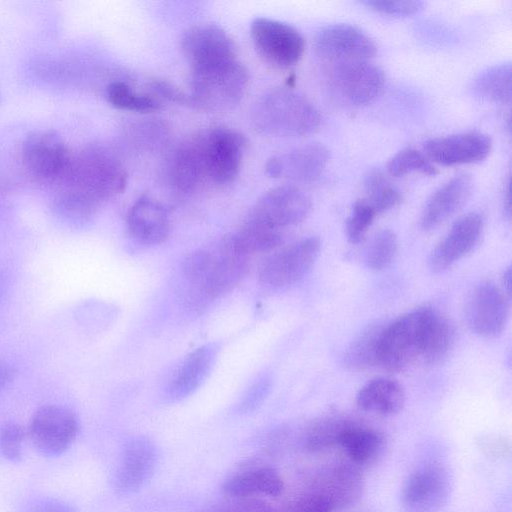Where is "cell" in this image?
Listing matches in <instances>:
<instances>
[{"instance_id":"obj_20","label":"cell","mask_w":512,"mask_h":512,"mask_svg":"<svg viewBox=\"0 0 512 512\" xmlns=\"http://www.w3.org/2000/svg\"><path fill=\"white\" fill-rule=\"evenodd\" d=\"M491 148L490 137L478 131L432 138L424 143L427 158L444 166L480 162Z\"/></svg>"},{"instance_id":"obj_13","label":"cell","mask_w":512,"mask_h":512,"mask_svg":"<svg viewBox=\"0 0 512 512\" xmlns=\"http://www.w3.org/2000/svg\"><path fill=\"white\" fill-rule=\"evenodd\" d=\"M181 47L193 69L237 60V47L230 35L214 24H199L183 35Z\"/></svg>"},{"instance_id":"obj_28","label":"cell","mask_w":512,"mask_h":512,"mask_svg":"<svg viewBox=\"0 0 512 512\" xmlns=\"http://www.w3.org/2000/svg\"><path fill=\"white\" fill-rule=\"evenodd\" d=\"M284 490V483L276 470L259 467L235 474L227 479L223 491L232 498H250L255 495L276 497Z\"/></svg>"},{"instance_id":"obj_22","label":"cell","mask_w":512,"mask_h":512,"mask_svg":"<svg viewBox=\"0 0 512 512\" xmlns=\"http://www.w3.org/2000/svg\"><path fill=\"white\" fill-rule=\"evenodd\" d=\"M156 464L154 445L145 438L129 441L122 453L116 472L115 487L119 493L138 490L150 478Z\"/></svg>"},{"instance_id":"obj_36","label":"cell","mask_w":512,"mask_h":512,"mask_svg":"<svg viewBox=\"0 0 512 512\" xmlns=\"http://www.w3.org/2000/svg\"><path fill=\"white\" fill-rule=\"evenodd\" d=\"M398 251V240L389 229L378 231L370 240L364 254L366 266L373 271H381L391 265Z\"/></svg>"},{"instance_id":"obj_17","label":"cell","mask_w":512,"mask_h":512,"mask_svg":"<svg viewBox=\"0 0 512 512\" xmlns=\"http://www.w3.org/2000/svg\"><path fill=\"white\" fill-rule=\"evenodd\" d=\"M449 492L446 470L437 464H426L407 479L402 490V506L405 512H438L445 505Z\"/></svg>"},{"instance_id":"obj_15","label":"cell","mask_w":512,"mask_h":512,"mask_svg":"<svg viewBox=\"0 0 512 512\" xmlns=\"http://www.w3.org/2000/svg\"><path fill=\"white\" fill-rule=\"evenodd\" d=\"M311 207V199L304 191L284 185L262 195L253 207L250 218L281 230L305 220Z\"/></svg>"},{"instance_id":"obj_33","label":"cell","mask_w":512,"mask_h":512,"mask_svg":"<svg viewBox=\"0 0 512 512\" xmlns=\"http://www.w3.org/2000/svg\"><path fill=\"white\" fill-rule=\"evenodd\" d=\"M364 190L366 193L364 199L377 214L396 207L402 201L400 191L377 169L369 171L365 176Z\"/></svg>"},{"instance_id":"obj_42","label":"cell","mask_w":512,"mask_h":512,"mask_svg":"<svg viewBox=\"0 0 512 512\" xmlns=\"http://www.w3.org/2000/svg\"><path fill=\"white\" fill-rule=\"evenodd\" d=\"M235 500L211 506L203 512H276L266 503L250 498Z\"/></svg>"},{"instance_id":"obj_29","label":"cell","mask_w":512,"mask_h":512,"mask_svg":"<svg viewBox=\"0 0 512 512\" xmlns=\"http://www.w3.org/2000/svg\"><path fill=\"white\" fill-rule=\"evenodd\" d=\"M281 240V230L249 217L228 242L236 253L248 257L276 248Z\"/></svg>"},{"instance_id":"obj_44","label":"cell","mask_w":512,"mask_h":512,"mask_svg":"<svg viewBox=\"0 0 512 512\" xmlns=\"http://www.w3.org/2000/svg\"><path fill=\"white\" fill-rule=\"evenodd\" d=\"M279 512H332V510L319 496L308 491L289 502Z\"/></svg>"},{"instance_id":"obj_19","label":"cell","mask_w":512,"mask_h":512,"mask_svg":"<svg viewBox=\"0 0 512 512\" xmlns=\"http://www.w3.org/2000/svg\"><path fill=\"white\" fill-rule=\"evenodd\" d=\"M328 160L329 151L324 145L309 143L271 157L265 170L272 178L309 183L321 176Z\"/></svg>"},{"instance_id":"obj_25","label":"cell","mask_w":512,"mask_h":512,"mask_svg":"<svg viewBox=\"0 0 512 512\" xmlns=\"http://www.w3.org/2000/svg\"><path fill=\"white\" fill-rule=\"evenodd\" d=\"M218 346L205 344L191 352L183 361L169 385V395L174 399L194 393L208 377L217 357Z\"/></svg>"},{"instance_id":"obj_12","label":"cell","mask_w":512,"mask_h":512,"mask_svg":"<svg viewBox=\"0 0 512 512\" xmlns=\"http://www.w3.org/2000/svg\"><path fill=\"white\" fill-rule=\"evenodd\" d=\"M250 33L259 53L277 66H292L304 53L303 36L297 29L284 22L259 17L251 23Z\"/></svg>"},{"instance_id":"obj_27","label":"cell","mask_w":512,"mask_h":512,"mask_svg":"<svg viewBox=\"0 0 512 512\" xmlns=\"http://www.w3.org/2000/svg\"><path fill=\"white\" fill-rule=\"evenodd\" d=\"M338 445L353 464L366 466L382 456L386 440L381 432L350 421L342 431Z\"/></svg>"},{"instance_id":"obj_23","label":"cell","mask_w":512,"mask_h":512,"mask_svg":"<svg viewBox=\"0 0 512 512\" xmlns=\"http://www.w3.org/2000/svg\"><path fill=\"white\" fill-rule=\"evenodd\" d=\"M127 227L139 243L155 245L164 242L170 232V219L165 207L157 200L140 197L129 209Z\"/></svg>"},{"instance_id":"obj_16","label":"cell","mask_w":512,"mask_h":512,"mask_svg":"<svg viewBox=\"0 0 512 512\" xmlns=\"http://www.w3.org/2000/svg\"><path fill=\"white\" fill-rule=\"evenodd\" d=\"M363 490L364 477L358 466L352 462H337L316 475L309 491L319 496L333 511L357 503Z\"/></svg>"},{"instance_id":"obj_47","label":"cell","mask_w":512,"mask_h":512,"mask_svg":"<svg viewBox=\"0 0 512 512\" xmlns=\"http://www.w3.org/2000/svg\"><path fill=\"white\" fill-rule=\"evenodd\" d=\"M502 283H503V291L505 294L509 297L510 295V283H511V270L510 267H508L502 275Z\"/></svg>"},{"instance_id":"obj_31","label":"cell","mask_w":512,"mask_h":512,"mask_svg":"<svg viewBox=\"0 0 512 512\" xmlns=\"http://www.w3.org/2000/svg\"><path fill=\"white\" fill-rule=\"evenodd\" d=\"M473 90L481 98L506 104L511 100V65L503 63L480 73L473 82Z\"/></svg>"},{"instance_id":"obj_1","label":"cell","mask_w":512,"mask_h":512,"mask_svg":"<svg viewBox=\"0 0 512 512\" xmlns=\"http://www.w3.org/2000/svg\"><path fill=\"white\" fill-rule=\"evenodd\" d=\"M126 185L127 172L119 157L107 146L92 144L73 158L55 205L67 218L84 220L103 201L122 193Z\"/></svg>"},{"instance_id":"obj_9","label":"cell","mask_w":512,"mask_h":512,"mask_svg":"<svg viewBox=\"0 0 512 512\" xmlns=\"http://www.w3.org/2000/svg\"><path fill=\"white\" fill-rule=\"evenodd\" d=\"M79 432L76 415L59 405L40 407L32 416L28 435L34 447L47 456H57L70 448Z\"/></svg>"},{"instance_id":"obj_3","label":"cell","mask_w":512,"mask_h":512,"mask_svg":"<svg viewBox=\"0 0 512 512\" xmlns=\"http://www.w3.org/2000/svg\"><path fill=\"white\" fill-rule=\"evenodd\" d=\"M435 312L430 307H420L381 327L377 346L378 365L398 372L420 361Z\"/></svg>"},{"instance_id":"obj_43","label":"cell","mask_w":512,"mask_h":512,"mask_svg":"<svg viewBox=\"0 0 512 512\" xmlns=\"http://www.w3.org/2000/svg\"><path fill=\"white\" fill-rule=\"evenodd\" d=\"M367 6L373 10L388 15H411L418 12L422 6V1H367Z\"/></svg>"},{"instance_id":"obj_38","label":"cell","mask_w":512,"mask_h":512,"mask_svg":"<svg viewBox=\"0 0 512 512\" xmlns=\"http://www.w3.org/2000/svg\"><path fill=\"white\" fill-rule=\"evenodd\" d=\"M377 213L365 200H357L352 208L351 215L346 222V236L350 243H360L366 236Z\"/></svg>"},{"instance_id":"obj_14","label":"cell","mask_w":512,"mask_h":512,"mask_svg":"<svg viewBox=\"0 0 512 512\" xmlns=\"http://www.w3.org/2000/svg\"><path fill=\"white\" fill-rule=\"evenodd\" d=\"M315 51L329 64L345 61H368L377 47L361 29L344 23L321 29L315 37Z\"/></svg>"},{"instance_id":"obj_34","label":"cell","mask_w":512,"mask_h":512,"mask_svg":"<svg viewBox=\"0 0 512 512\" xmlns=\"http://www.w3.org/2000/svg\"><path fill=\"white\" fill-rule=\"evenodd\" d=\"M381 327L369 328L347 348L343 364L351 370H364L378 365L377 346Z\"/></svg>"},{"instance_id":"obj_26","label":"cell","mask_w":512,"mask_h":512,"mask_svg":"<svg viewBox=\"0 0 512 512\" xmlns=\"http://www.w3.org/2000/svg\"><path fill=\"white\" fill-rule=\"evenodd\" d=\"M404 403L405 392L402 385L386 377L371 379L356 395V404L361 410L381 416L397 414Z\"/></svg>"},{"instance_id":"obj_5","label":"cell","mask_w":512,"mask_h":512,"mask_svg":"<svg viewBox=\"0 0 512 512\" xmlns=\"http://www.w3.org/2000/svg\"><path fill=\"white\" fill-rule=\"evenodd\" d=\"M248 271V257L236 253L226 241L218 253L200 250L192 253L184 264L190 282L203 294L216 298L234 288Z\"/></svg>"},{"instance_id":"obj_39","label":"cell","mask_w":512,"mask_h":512,"mask_svg":"<svg viewBox=\"0 0 512 512\" xmlns=\"http://www.w3.org/2000/svg\"><path fill=\"white\" fill-rule=\"evenodd\" d=\"M132 139L140 148H157L165 142L167 138V127L165 124L157 121H146L139 123L131 129Z\"/></svg>"},{"instance_id":"obj_46","label":"cell","mask_w":512,"mask_h":512,"mask_svg":"<svg viewBox=\"0 0 512 512\" xmlns=\"http://www.w3.org/2000/svg\"><path fill=\"white\" fill-rule=\"evenodd\" d=\"M14 377V369L6 362L0 360V390Z\"/></svg>"},{"instance_id":"obj_2","label":"cell","mask_w":512,"mask_h":512,"mask_svg":"<svg viewBox=\"0 0 512 512\" xmlns=\"http://www.w3.org/2000/svg\"><path fill=\"white\" fill-rule=\"evenodd\" d=\"M253 124L262 134L300 137L315 132L321 114L304 95L290 89H276L262 97L253 111Z\"/></svg>"},{"instance_id":"obj_8","label":"cell","mask_w":512,"mask_h":512,"mask_svg":"<svg viewBox=\"0 0 512 512\" xmlns=\"http://www.w3.org/2000/svg\"><path fill=\"white\" fill-rule=\"evenodd\" d=\"M321 248L319 238L298 240L271 255L261 266L259 279L267 287L279 289L301 281L312 269Z\"/></svg>"},{"instance_id":"obj_30","label":"cell","mask_w":512,"mask_h":512,"mask_svg":"<svg viewBox=\"0 0 512 512\" xmlns=\"http://www.w3.org/2000/svg\"><path fill=\"white\" fill-rule=\"evenodd\" d=\"M454 342L453 324L436 311L429 327L420 361L428 366L443 362L453 349Z\"/></svg>"},{"instance_id":"obj_6","label":"cell","mask_w":512,"mask_h":512,"mask_svg":"<svg viewBox=\"0 0 512 512\" xmlns=\"http://www.w3.org/2000/svg\"><path fill=\"white\" fill-rule=\"evenodd\" d=\"M74 156L63 138L51 130L26 136L21 161L29 177L42 185H61L68 176Z\"/></svg>"},{"instance_id":"obj_24","label":"cell","mask_w":512,"mask_h":512,"mask_svg":"<svg viewBox=\"0 0 512 512\" xmlns=\"http://www.w3.org/2000/svg\"><path fill=\"white\" fill-rule=\"evenodd\" d=\"M195 135L179 144L170 154L166 175L170 186L182 194L193 193L206 183Z\"/></svg>"},{"instance_id":"obj_40","label":"cell","mask_w":512,"mask_h":512,"mask_svg":"<svg viewBox=\"0 0 512 512\" xmlns=\"http://www.w3.org/2000/svg\"><path fill=\"white\" fill-rule=\"evenodd\" d=\"M24 430L15 422L6 423L0 431V450L3 456L12 462H18L22 458V445Z\"/></svg>"},{"instance_id":"obj_21","label":"cell","mask_w":512,"mask_h":512,"mask_svg":"<svg viewBox=\"0 0 512 512\" xmlns=\"http://www.w3.org/2000/svg\"><path fill=\"white\" fill-rule=\"evenodd\" d=\"M473 178L463 173L440 186L427 200L419 219L423 231H431L453 216L469 199Z\"/></svg>"},{"instance_id":"obj_32","label":"cell","mask_w":512,"mask_h":512,"mask_svg":"<svg viewBox=\"0 0 512 512\" xmlns=\"http://www.w3.org/2000/svg\"><path fill=\"white\" fill-rule=\"evenodd\" d=\"M109 103L121 110L150 113L161 108L162 102L154 95L138 92L123 81H113L106 89Z\"/></svg>"},{"instance_id":"obj_10","label":"cell","mask_w":512,"mask_h":512,"mask_svg":"<svg viewBox=\"0 0 512 512\" xmlns=\"http://www.w3.org/2000/svg\"><path fill=\"white\" fill-rule=\"evenodd\" d=\"M328 83L345 102L363 105L380 94L385 76L378 66L369 61H345L330 64Z\"/></svg>"},{"instance_id":"obj_7","label":"cell","mask_w":512,"mask_h":512,"mask_svg":"<svg viewBox=\"0 0 512 512\" xmlns=\"http://www.w3.org/2000/svg\"><path fill=\"white\" fill-rule=\"evenodd\" d=\"M206 183L227 185L238 176L246 140L241 133L228 127H213L195 134Z\"/></svg>"},{"instance_id":"obj_18","label":"cell","mask_w":512,"mask_h":512,"mask_svg":"<svg viewBox=\"0 0 512 512\" xmlns=\"http://www.w3.org/2000/svg\"><path fill=\"white\" fill-rule=\"evenodd\" d=\"M483 232L481 214L471 212L460 217L431 250L428 259L430 269L442 272L453 266L476 248Z\"/></svg>"},{"instance_id":"obj_45","label":"cell","mask_w":512,"mask_h":512,"mask_svg":"<svg viewBox=\"0 0 512 512\" xmlns=\"http://www.w3.org/2000/svg\"><path fill=\"white\" fill-rule=\"evenodd\" d=\"M20 512H76L69 504L57 499H39L25 505Z\"/></svg>"},{"instance_id":"obj_35","label":"cell","mask_w":512,"mask_h":512,"mask_svg":"<svg viewBox=\"0 0 512 512\" xmlns=\"http://www.w3.org/2000/svg\"><path fill=\"white\" fill-rule=\"evenodd\" d=\"M350 421L340 417H326L313 423L305 435V447L316 452L338 445L340 435Z\"/></svg>"},{"instance_id":"obj_4","label":"cell","mask_w":512,"mask_h":512,"mask_svg":"<svg viewBox=\"0 0 512 512\" xmlns=\"http://www.w3.org/2000/svg\"><path fill=\"white\" fill-rule=\"evenodd\" d=\"M248 82V71L238 60L193 69L188 105L208 112L229 110L241 101Z\"/></svg>"},{"instance_id":"obj_37","label":"cell","mask_w":512,"mask_h":512,"mask_svg":"<svg viewBox=\"0 0 512 512\" xmlns=\"http://www.w3.org/2000/svg\"><path fill=\"white\" fill-rule=\"evenodd\" d=\"M387 171L394 177H401L412 172L428 176L437 174L429 159L414 148H405L395 154L387 164Z\"/></svg>"},{"instance_id":"obj_11","label":"cell","mask_w":512,"mask_h":512,"mask_svg":"<svg viewBox=\"0 0 512 512\" xmlns=\"http://www.w3.org/2000/svg\"><path fill=\"white\" fill-rule=\"evenodd\" d=\"M508 299L505 292L492 282L477 285L464 306V317L470 330L483 338L501 335L509 316Z\"/></svg>"},{"instance_id":"obj_41","label":"cell","mask_w":512,"mask_h":512,"mask_svg":"<svg viewBox=\"0 0 512 512\" xmlns=\"http://www.w3.org/2000/svg\"><path fill=\"white\" fill-rule=\"evenodd\" d=\"M272 380L267 375L258 377L251 386L247 389L243 396L239 410L243 413L251 412L258 408L271 389Z\"/></svg>"}]
</instances>
